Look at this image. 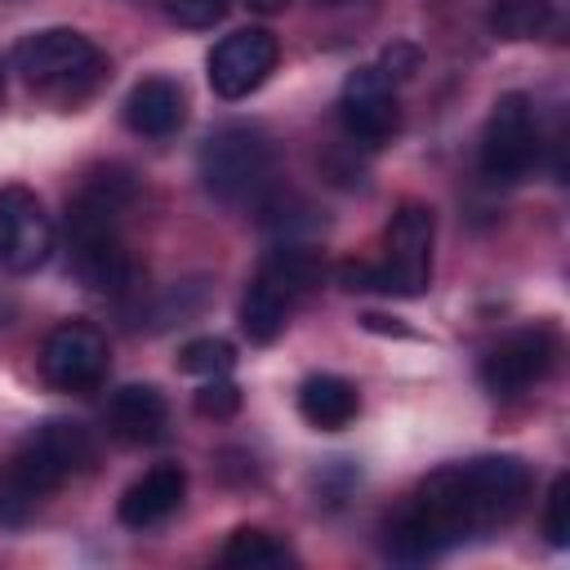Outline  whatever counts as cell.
Wrapping results in <instances>:
<instances>
[{"instance_id":"cell-3","label":"cell","mask_w":570,"mask_h":570,"mask_svg":"<svg viewBox=\"0 0 570 570\" xmlns=\"http://www.w3.org/2000/svg\"><path fill=\"white\" fill-rule=\"evenodd\" d=\"M13 71H22V80L53 102H80L107 80V58L89 36L45 27L13 45Z\"/></svg>"},{"instance_id":"cell-6","label":"cell","mask_w":570,"mask_h":570,"mask_svg":"<svg viewBox=\"0 0 570 570\" xmlns=\"http://www.w3.org/2000/svg\"><path fill=\"white\" fill-rule=\"evenodd\" d=\"M432 240H436V218L428 205L405 200L392 209L387 232H383V258L374 263L379 289L414 298L432 285Z\"/></svg>"},{"instance_id":"cell-10","label":"cell","mask_w":570,"mask_h":570,"mask_svg":"<svg viewBox=\"0 0 570 570\" xmlns=\"http://www.w3.org/2000/svg\"><path fill=\"white\" fill-rule=\"evenodd\" d=\"M276 58H281V45L267 27H240L232 36H223L214 49H209V89L227 102L236 98H249L272 71H276Z\"/></svg>"},{"instance_id":"cell-13","label":"cell","mask_w":570,"mask_h":570,"mask_svg":"<svg viewBox=\"0 0 570 570\" xmlns=\"http://www.w3.org/2000/svg\"><path fill=\"white\" fill-rule=\"evenodd\" d=\"M187 494V472L178 463H156L147 468L116 503V517L129 525V530H147V525H160L169 512H178Z\"/></svg>"},{"instance_id":"cell-2","label":"cell","mask_w":570,"mask_h":570,"mask_svg":"<svg viewBox=\"0 0 570 570\" xmlns=\"http://www.w3.org/2000/svg\"><path fill=\"white\" fill-rule=\"evenodd\" d=\"M89 463L94 436L80 423L49 419L31 428L9 454V468L0 472V525H22L45 494H53L67 476L89 472Z\"/></svg>"},{"instance_id":"cell-14","label":"cell","mask_w":570,"mask_h":570,"mask_svg":"<svg viewBox=\"0 0 570 570\" xmlns=\"http://www.w3.org/2000/svg\"><path fill=\"white\" fill-rule=\"evenodd\" d=\"M187 120L183 85L169 76H142L125 98V125L142 138H169Z\"/></svg>"},{"instance_id":"cell-16","label":"cell","mask_w":570,"mask_h":570,"mask_svg":"<svg viewBox=\"0 0 570 570\" xmlns=\"http://www.w3.org/2000/svg\"><path fill=\"white\" fill-rule=\"evenodd\" d=\"M298 414L316 432H343L361 414V396L338 374H307L298 383Z\"/></svg>"},{"instance_id":"cell-7","label":"cell","mask_w":570,"mask_h":570,"mask_svg":"<svg viewBox=\"0 0 570 570\" xmlns=\"http://www.w3.org/2000/svg\"><path fill=\"white\" fill-rule=\"evenodd\" d=\"M111 370V347H107V334L89 321H62L45 334V347H40V374L53 392H71V396H85L94 392Z\"/></svg>"},{"instance_id":"cell-25","label":"cell","mask_w":570,"mask_h":570,"mask_svg":"<svg viewBox=\"0 0 570 570\" xmlns=\"http://www.w3.org/2000/svg\"><path fill=\"white\" fill-rule=\"evenodd\" d=\"M245 4H249L254 13H281V9L289 4V0H245Z\"/></svg>"},{"instance_id":"cell-24","label":"cell","mask_w":570,"mask_h":570,"mask_svg":"<svg viewBox=\"0 0 570 570\" xmlns=\"http://www.w3.org/2000/svg\"><path fill=\"white\" fill-rule=\"evenodd\" d=\"M338 285L343 289H379V272H374V263L347 258V263H338Z\"/></svg>"},{"instance_id":"cell-8","label":"cell","mask_w":570,"mask_h":570,"mask_svg":"<svg viewBox=\"0 0 570 570\" xmlns=\"http://www.w3.org/2000/svg\"><path fill=\"white\" fill-rule=\"evenodd\" d=\"M338 125L356 147H383L401 129L396 85L379 67H356L338 94Z\"/></svg>"},{"instance_id":"cell-20","label":"cell","mask_w":570,"mask_h":570,"mask_svg":"<svg viewBox=\"0 0 570 570\" xmlns=\"http://www.w3.org/2000/svg\"><path fill=\"white\" fill-rule=\"evenodd\" d=\"M543 534H548V543H552V548H566V543H570V476H566V472L548 485Z\"/></svg>"},{"instance_id":"cell-4","label":"cell","mask_w":570,"mask_h":570,"mask_svg":"<svg viewBox=\"0 0 570 570\" xmlns=\"http://www.w3.org/2000/svg\"><path fill=\"white\" fill-rule=\"evenodd\" d=\"M200 183L214 200H249L272 174V142L249 120H227L200 142Z\"/></svg>"},{"instance_id":"cell-19","label":"cell","mask_w":570,"mask_h":570,"mask_svg":"<svg viewBox=\"0 0 570 570\" xmlns=\"http://www.w3.org/2000/svg\"><path fill=\"white\" fill-rule=\"evenodd\" d=\"M236 365V347L227 338H191L183 352H178V370L183 374H200V379H214V374H232Z\"/></svg>"},{"instance_id":"cell-15","label":"cell","mask_w":570,"mask_h":570,"mask_svg":"<svg viewBox=\"0 0 570 570\" xmlns=\"http://www.w3.org/2000/svg\"><path fill=\"white\" fill-rule=\"evenodd\" d=\"M303 298L289 285H281L272 272L258 267L254 281H249V289H245V298H240V330L254 343H272V338H281V330L289 325V312Z\"/></svg>"},{"instance_id":"cell-12","label":"cell","mask_w":570,"mask_h":570,"mask_svg":"<svg viewBox=\"0 0 570 570\" xmlns=\"http://www.w3.org/2000/svg\"><path fill=\"white\" fill-rule=\"evenodd\" d=\"M102 423H107V432L120 445H156L169 432V405H165L160 387H151V383H125L120 392H111Z\"/></svg>"},{"instance_id":"cell-18","label":"cell","mask_w":570,"mask_h":570,"mask_svg":"<svg viewBox=\"0 0 570 570\" xmlns=\"http://www.w3.org/2000/svg\"><path fill=\"white\" fill-rule=\"evenodd\" d=\"M552 22H557V0H494V9H490V27L508 40L539 36Z\"/></svg>"},{"instance_id":"cell-9","label":"cell","mask_w":570,"mask_h":570,"mask_svg":"<svg viewBox=\"0 0 570 570\" xmlns=\"http://www.w3.org/2000/svg\"><path fill=\"white\" fill-rule=\"evenodd\" d=\"M557 361V338L543 325H525L512 330L508 338H499L485 356H481V383L490 396H521L534 383L548 379Z\"/></svg>"},{"instance_id":"cell-23","label":"cell","mask_w":570,"mask_h":570,"mask_svg":"<svg viewBox=\"0 0 570 570\" xmlns=\"http://www.w3.org/2000/svg\"><path fill=\"white\" fill-rule=\"evenodd\" d=\"M379 71H383L392 85L410 80V76L419 71V49H414V45H387V49H383V62H379Z\"/></svg>"},{"instance_id":"cell-1","label":"cell","mask_w":570,"mask_h":570,"mask_svg":"<svg viewBox=\"0 0 570 570\" xmlns=\"http://www.w3.org/2000/svg\"><path fill=\"white\" fill-rule=\"evenodd\" d=\"M530 494V468L512 454L445 463L423 476L414 499L387 521V552L401 561L441 557L454 543L508 525Z\"/></svg>"},{"instance_id":"cell-5","label":"cell","mask_w":570,"mask_h":570,"mask_svg":"<svg viewBox=\"0 0 570 570\" xmlns=\"http://www.w3.org/2000/svg\"><path fill=\"white\" fill-rule=\"evenodd\" d=\"M539 160V120L530 94H499L481 134V178L494 187L521 183Z\"/></svg>"},{"instance_id":"cell-26","label":"cell","mask_w":570,"mask_h":570,"mask_svg":"<svg viewBox=\"0 0 570 570\" xmlns=\"http://www.w3.org/2000/svg\"><path fill=\"white\" fill-rule=\"evenodd\" d=\"M316 4H352V0H316Z\"/></svg>"},{"instance_id":"cell-17","label":"cell","mask_w":570,"mask_h":570,"mask_svg":"<svg viewBox=\"0 0 570 570\" xmlns=\"http://www.w3.org/2000/svg\"><path fill=\"white\" fill-rule=\"evenodd\" d=\"M218 561L232 566V570H281V566H294V552H289V543L276 539L272 530L240 525V530H232V539L223 543Z\"/></svg>"},{"instance_id":"cell-27","label":"cell","mask_w":570,"mask_h":570,"mask_svg":"<svg viewBox=\"0 0 570 570\" xmlns=\"http://www.w3.org/2000/svg\"><path fill=\"white\" fill-rule=\"evenodd\" d=\"M0 94H4V71H0Z\"/></svg>"},{"instance_id":"cell-22","label":"cell","mask_w":570,"mask_h":570,"mask_svg":"<svg viewBox=\"0 0 570 570\" xmlns=\"http://www.w3.org/2000/svg\"><path fill=\"white\" fill-rule=\"evenodd\" d=\"M227 4H232V0H165V13H169V22H178V27L205 31V27L223 22Z\"/></svg>"},{"instance_id":"cell-11","label":"cell","mask_w":570,"mask_h":570,"mask_svg":"<svg viewBox=\"0 0 570 570\" xmlns=\"http://www.w3.org/2000/svg\"><path fill=\"white\" fill-rule=\"evenodd\" d=\"M53 249V223L36 191L4 187L0 191V263L9 272H36L45 267Z\"/></svg>"},{"instance_id":"cell-21","label":"cell","mask_w":570,"mask_h":570,"mask_svg":"<svg viewBox=\"0 0 570 570\" xmlns=\"http://www.w3.org/2000/svg\"><path fill=\"white\" fill-rule=\"evenodd\" d=\"M196 410H200L205 419H232V414L240 410V387H236L227 374H214V379L200 383V392H196Z\"/></svg>"}]
</instances>
